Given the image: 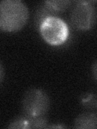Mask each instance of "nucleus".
I'll return each mask as SVG.
<instances>
[{
	"label": "nucleus",
	"instance_id": "1",
	"mask_svg": "<svg viewBox=\"0 0 97 129\" xmlns=\"http://www.w3.org/2000/svg\"><path fill=\"white\" fill-rule=\"evenodd\" d=\"M29 11L20 0H3L0 3V27L4 31L15 32L25 25Z\"/></svg>",
	"mask_w": 97,
	"mask_h": 129
},
{
	"label": "nucleus",
	"instance_id": "2",
	"mask_svg": "<svg viewBox=\"0 0 97 129\" xmlns=\"http://www.w3.org/2000/svg\"><path fill=\"white\" fill-rule=\"evenodd\" d=\"M50 105V97L45 91L39 88H31L23 97L22 110L28 118L42 116L48 112Z\"/></svg>",
	"mask_w": 97,
	"mask_h": 129
},
{
	"label": "nucleus",
	"instance_id": "3",
	"mask_svg": "<svg viewBox=\"0 0 97 129\" xmlns=\"http://www.w3.org/2000/svg\"><path fill=\"white\" fill-rule=\"evenodd\" d=\"M72 26L80 31L90 30L95 26L97 19V12L91 1L75 2L70 12Z\"/></svg>",
	"mask_w": 97,
	"mask_h": 129
},
{
	"label": "nucleus",
	"instance_id": "4",
	"mask_svg": "<svg viewBox=\"0 0 97 129\" xmlns=\"http://www.w3.org/2000/svg\"><path fill=\"white\" fill-rule=\"evenodd\" d=\"M39 31L42 38L54 46L62 45L69 36V27L66 23L58 16L47 18L41 23Z\"/></svg>",
	"mask_w": 97,
	"mask_h": 129
},
{
	"label": "nucleus",
	"instance_id": "5",
	"mask_svg": "<svg viewBox=\"0 0 97 129\" xmlns=\"http://www.w3.org/2000/svg\"><path fill=\"white\" fill-rule=\"evenodd\" d=\"M75 128L91 129L97 128V115L92 112H83L75 120Z\"/></svg>",
	"mask_w": 97,
	"mask_h": 129
},
{
	"label": "nucleus",
	"instance_id": "6",
	"mask_svg": "<svg viewBox=\"0 0 97 129\" xmlns=\"http://www.w3.org/2000/svg\"><path fill=\"white\" fill-rule=\"evenodd\" d=\"M57 15L58 14L54 11H52L48 7H47L44 3H40L36 7L35 15H34V23L36 27L39 30L41 23L47 18L52 17V16H57Z\"/></svg>",
	"mask_w": 97,
	"mask_h": 129
},
{
	"label": "nucleus",
	"instance_id": "7",
	"mask_svg": "<svg viewBox=\"0 0 97 129\" xmlns=\"http://www.w3.org/2000/svg\"><path fill=\"white\" fill-rule=\"evenodd\" d=\"M79 102L84 108L94 110L97 108V95L90 92L85 93L80 96Z\"/></svg>",
	"mask_w": 97,
	"mask_h": 129
},
{
	"label": "nucleus",
	"instance_id": "8",
	"mask_svg": "<svg viewBox=\"0 0 97 129\" xmlns=\"http://www.w3.org/2000/svg\"><path fill=\"white\" fill-rule=\"evenodd\" d=\"M44 3H45L47 7H50L52 11L56 12L57 14L58 12H62L66 10L71 4V2L68 1V0H63V1H53L51 0V1H45Z\"/></svg>",
	"mask_w": 97,
	"mask_h": 129
},
{
	"label": "nucleus",
	"instance_id": "9",
	"mask_svg": "<svg viewBox=\"0 0 97 129\" xmlns=\"http://www.w3.org/2000/svg\"><path fill=\"white\" fill-rule=\"evenodd\" d=\"M28 119V128H47L48 119L44 115Z\"/></svg>",
	"mask_w": 97,
	"mask_h": 129
},
{
	"label": "nucleus",
	"instance_id": "10",
	"mask_svg": "<svg viewBox=\"0 0 97 129\" xmlns=\"http://www.w3.org/2000/svg\"><path fill=\"white\" fill-rule=\"evenodd\" d=\"M9 129H25L28 128V117L24 116H19L15 118L10 123Z\"/></svg>",
	"mask_w": 97,
	"mask_h": 129
},
{
	"label": "nucleus",
	"instance_id": "11",
	"mask_svg": "<svg viewBox=\"0 0 97 129\" xmlns=\"http://www.w3.org/2000/svg\"><path fill=\"white\" fill-rule=\"evenodd\" d=\"M91 72H92V75L94 77V78L97 81V60L92 64Z\"/></svg>",
	"mask_w": 97,
	"mask_h": 129
},
{
	"label": "nucleus",
	"instance_id": "12",
	"mask_svg": "<svg viewBox=\"0 0 97 129\" xmlns=\"http://www.w3.org/2000/svg\"><path fill=\"white\" fill-rule=\"evenodd\" d=\"M67 127L65 125L62 124H52V125H48L47 128H66Z\"/></svg>",
	"mask_w": 97,
	"mask_h": 129
},
{
	"label": "nucleus",
	"instance_id": "13",
	"mask_svg": "<svg viewBox=\"0 0 97 129\" xmlns=\"http://www.w3.org/2000/svg\"><path fill=\"white\" fill-rule=\"evenodd\" d=\"M4 78V70H3V64H0V80H1V82H3Z\"/></svg>",
	"mask_w": 97,
	"mask_h": 129
}]
</instances>
